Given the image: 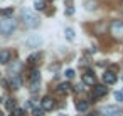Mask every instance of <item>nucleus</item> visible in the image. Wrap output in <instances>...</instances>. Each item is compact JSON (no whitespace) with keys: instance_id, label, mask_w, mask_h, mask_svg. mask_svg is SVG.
Here are the masks:
<instances>
[{"instance_id":"7","label":"nucleus","mask_w":123,"mask_h":116,"mask_svg":"<svg viewBox=\"0 0 123 116\" xmlns=\"http://www.w3.org/2000/svg\"><path fill=\"white\" fill-rule=\"evenodd\" d=\"M103 81H105V84L113 86V84L118 81V76H116V72H115V71H106V72L103 74Z\"/></svg>"},{"instance_id":"20","label":"nucleus","mask_w":123,"mask_h":116,"mask_svg":"<svg viewBox=\"0 0 123 116\" xmlns=\"http://www.w3.org/2000/svg\"><path fill=\"white\" fill-rule=\"evenodd\" d=\"M64 74H66V77H68V79H71V77H74V74H76V72H74V69H66V72H64Z\"/></svg>"},{"instance_id":"12","label":"nucleus","mask_w":123,"mask_h":116,"mask_svg":"<svg viewBox=\"0 0 123 116\" xmlns=\"http://www.w3.org/2000/svg\"><path fill=\"white\" fill-rule=\"evenodd\" d=\"M56 91H57L59 94H69V93H71V84H69V82H61Z\"/></svg>"},{"instance_id":"1","label":"nucleus","mask_w":123,"mask_h":116,"mask_svg":"<svg viewBox=\"0 0 123 116\" xmlns=\"http://www.w3.org/2000/svg\"><path fill=\"white\" fill-rule=\"evenodd\" d=\"M20 17H22L24 24H25L29 29H36V27L39 25V17H37V14L32 12V10H29V9H24V10L20 12Z\"/></svg>"},{"instance_id":"19","label":"nucleus","mask_w":123,"mask_h":116,"mask_svg":"<svg viewBox=\"0 0 123 116\" xmlns=\"http://www.w3.org/2000/svg\"><path fill=\"white\" fill-rule=\"evenodd\" d=\"M66 39H68V41H73V39H74V30L69 29V27L66 29Z\"/></svg>"},{"instance_id":"13","label":"nucleus","mask_w":123,"mask_h":116,"mask_svg":"<svg viewBox=\"0 0 123 116\" xmlns=\"http://www.w3.org/2000/svg\"><path fill=\"white\" fill-rule=\"evenodd\" d=\"M88 108H89V103H88V101H83V99H81V101H78V103H76V109H78V111H81V113H86V111H88Z\"/></svg>"},{"instance_id":"24","label":"nucleus","mask_w":123,"mask_h":116,"mask_svg":"<svg viewBox=\"0 0 123 116\" xmlns=\"http://www.w3.org/2000/svg\"><path fill=\"white\" fill-rule=\"evenodd\" d=\"M59 116H66V114H59Z\"/></svg>"},{"instance_id":"22","label":"nucleus","mask_w":123,"mask_h":116,"mask_svg":"<svg viewBox=\"0 0 123 116\" xmlns=\"http://www.w3.org/2000/svg\"><path fill=\"white\" fill-rule=\"evenodd\" d=\"M86 116H101V114H99V113H96V111H93V113H88Z\"/></svg>"},{"instance_id":"15","label":"nucleus","mask_w":123,"mask_h":116,"mask_svg":"<svg viewBox=\"0 0 123 116\" xmlns=\"http://www.w3.org/2000/svg\"><path fill=\"white\" fill-rule=\"evenodd\" d=\"M4 104H5V108H7V109H9L10 113H12V111H14L15 108H17V104H15V99H12V98L5 99V103H4Z\"/></svg>"},{"instance_id":"2","label":"nucleus","mask_w":123,"mask_h":116,"mask_svg":"<svg viewBox=\"0 0 123 116\" xmlns=\"http://www.w3.org/2000/svg\"><path fill=\"white\" fill-rule=\"evenodd\" d=\"M17 29V22L12 17H5L0 20V34L2 35H10L12 32H15Z\"/></svg>"},{"instance_id":"21","label":"nucleus","mask_w":123,"mask_h":116,"mask_svg":"<svg viewBox=\"0 0 123 116\" xmlns=\"http://www.w3.org/2000/svg\"><path fill=\"white\" fill-rule=\"evenodd\" d=\"M115 98H116L118 101H123V89H121V91H116V93H115Z\"/></svg>"},{"instance_id":"10","label":"nucleus","mask_w":123,"mask_h":116,"mask_svg":"<svg viewBox=\"0 0 123 116\" xmlns=\"http://www.w3.org/2000/svg\"><path fill=\"white\" fill-rule=\"evenodd\" d=\"M42 44V39L39 37V35H31L27 41H25V46L27 47H31V49H34V47H39Z\"/></svg>"},{"instance_id":"18","label":"nucleus","mask_w":123,"mask_h":116,"mask_svg":"<svg viewBox=\"0 0 123 116\" xmlns=\"http://www.w3.org/2000/svg\"><path fill=\"white\" fill-rule=\"evenodd\" d=\"M32 116H44V109H42V108H37V106H36V108L32 109Z\"/></svg>"},{"instance_id":"14","label":"nucleus","mask_w":123,"mask_h":116,"mask_svg":"<svg viewBox=\"0 0 123 116\" xmlns=\"http://www.w3.org/2000/svg\"><path fill=\"white\" fill-rule=\"evenodd\" d=\"M39 59H41V54H37V52H36V54H31V56L27 57V64H29V66H36V64L39 62Z\"/></svg>"},{"instance_id":"11","label":"nucleus","mask_w":123,"mask_h":116,"mask_svg":"<svg viewBox=\"0 0 123 116\" xmlns=\"http://www.w3.org/2000/svg\"><path fill=\"white\" fill-rule=\"evenodd\" d=\"M12 59V52L4 49V51H0V64H9Z\"/></svg>"},{"instance_id":"3","label":"nucleus","mask_w":123,"mask_h":116,"mask_svg":"<svg viewBox=\"0 0 123 116\" xmlns=\"http://www.w3.org/2000/svg\"><path fill=\"white\" fill-rule=\"evenodd\" d=\"M41 86V72L37 69H32L31 74H29V89L31 93H36Z\"/></svg>"},{"instance_id":"16","label":"nucleus","mask_w":123,"mask_h":116,"mask_svg":"<svg viewBox=\"0 0 123 116\" xmlns=\"http://www.w3.org/2000/svg\"><path fill=\"white\" fill-rule=\"evenodd\" d=\"M34 9L36 10H44L46 9V0H36V2H34Z\"/></svg>"},{"instance_id":"5","label":"nucleus","mask_w":123,"mask_h":116,"mask_svg":"<svg viewBox=\"0 0 123 116\" xmlns=\"http://www.w3.org/2000/svg\"><path fill=\"white\" fill-rule=\"evenodd\" d=\"M105 96H106V87H105V86H99V84L93 86V91H91V94H89V99H91V101H98V99H101V98H105Z\"/></svg>"},{"instance_id":"9","label":"nucleus","mask_w":123,"mask_h":116,"mask_svg":"<svg viewBox=\"0 0 123 116\" xmlns=\"http://www.w3.org/2000/svg\"><path fill=\"white\" fill-rule=\"evenodd\" d=\"M83 82L86 86H96V76L93 74V71H86L83 74Z\"/></svg>"},{"instance_id":"23","label":"nucleus","mask_w":123,"mask_h":116,"mask_svg":"<svg viewBox=\"0 0 123 116\" xmlns=\"http://www.w3.org/2000/svg\"><path fill=\"white\" fill-rule=\"evenodd\" d=\"M0 116H5V114H4V113H0Z\"/></svg>"},{"instance_id":"4","label":"nucleus","mask_w":123,"mask_h":116,"mask_svg":"<svg viewBox=\"0 0 123 116\" xmlns=\"http://www.w3.org/2000/svg\"><path fill=\"white\" fill-rule=\"evenodd\" d=\"M110 32L116 41H123V20H115L110 27Z\"/></svg>"},{"instance_id":"17","label":"nucleus","mask_w":123,"mask_h":116,"mask_svg":"<svg viewBox=\"0 0 123 116\" xmlns=\"http://www.w3.org/2000/svg\"><path fill=\"white\" fill-rule=\"evenodd\" d=\"M12 14H14V9H0V15H2L4 19L5 17H12Z\"/></svg>"},{"instance_id":"6","label":"nucleus","mask_w":123,"mask_h":116,"mask_svg":"<svg viewBox=\"0 0 123 116\" xmlns=\"http://www.w3.org/2000/svg\"><path fill=\"white\" fill-rule=\"evenodd\" d=\"M101 113L105 116H120L121 114V108L120 106H115V104H108V106H103L101 108Z\"/></svg>"},{"instance_id":"8","label":"nucleus","mask_w":123,"mask_h":116,"mask_svg":"<svg viewBox=\"0 0 123 116\" xmlns=\"http://www.w3.org/2000/svg\"><path fill=\"white\" fill-rule=\"evenodd\" d=\"M54 106H56V103H54V99H52L51 96L42 98V101H41V108H42L44 111H52Z\"/></svg>"}]
</instances>
